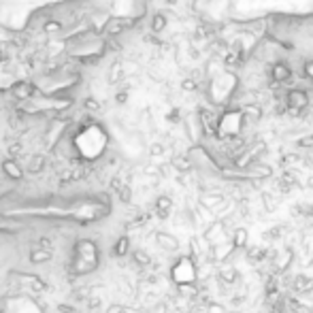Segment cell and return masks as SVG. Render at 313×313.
I'll list each match as a JSON object with an SVG mask.
<instances>
[{
	"label": "cell",
	"instance_id": "9a60e30c",
	"mask_svg": "<svg viewBox=\"0 0 313 313\" xmlns=\"http://www.w3.org/2000/svg\"><path fill=\"white\" fill-rule=\"evenodd\" d=\"M303 73H305V77H307L309 81H313V60L305 62V66H303Z\"/></svg>",
	"mask_w": 313,
	"mask_h": 313
},
{
	"label": "cell",
	"instance_id": "6da1fadb",
	"mask_svg": "<svg viewBox=\"0 0 313 313\" xmlns=\"http://www.w3.org/2000/svg\"><path fill=\"white\" fill-rule=\"evenodd\" d=\"M239 85H241V79L232 73V70H220V73L211 75L207 94H209V98H211L213 105L228 107L230 101H232V96L239 90Z\"/></svg>",
	"mask_w": 313,
	"mask_h": 313
},
{
	"label": "cell",
	"instance_id": "7a4b0ae2",
	"mask_svg": "<svg viewBox=\"0 0 313 313\" xmlns=\"http://www.w3.org/2000/svg\"><path fill=\"white\" fill-rule=\"evenodd\" d=\"M245 126V120H243V113H241V107H234V109H226L224 115L218 118V130H216V136L218 139H230V136H237L241 134Z\"/></svg>",
	"mask_w": 313,
	"mask_h": 313
},
{
	"label": "cell",
	"instance_id": "4fadbf2b",
	"mask_svg": "<svg viewBox=\"0 0 313 313\" xmlns=\"http://www.w3.org/2000/svg\"><path fill=\"white\" fill-rule=\"evenodd\" d=\"M181 90L183 92H194V90H198V81L196 79H183L181 81Z\"/></svg>",
	"mask_w": 313,
	"mask_h": 313
},
{
	"label": "cell",
	"instance_id": "ba28073f",
	"mask_svg": "<svg viewBox=\"0 0 313 313\" xmlns=\"http://www.w3.org/2000/svg\"><path fill=\"white\" fill-rule=\"evenodd\" d=\"M294 290L296 292H303V294L313 292V279L311 277H305V275L294 277Z\"/></svg>",
	"mask_w": 313,
	"mask_h": 313
},
{
	"label": "cell",
	"instance_id": "30bf717a",
	"mask_svg": "<svg viewBox=\"0 0 313 313\" xmlns=\"http://www.w3.org/2000/svg\"><path fill=\"white\" fill-rule=\"evenodd\" d=\"M230 241H232V245H234L237 249H243V247H245V243H247V230H243V228L234 230V232H232V237H230Z\"/></svg>",
	"mask_w": 313,
	"mask_h": 313
},
{
	"label": "cell",
	"instance_id": "52a82bcc",
	"mask_svg": "<svg viewBox=\"0 0 313 313\" xmlns=\"http://www.w3.org/2000/svg\"><path fill=\"white\" fill-rule=\"evenodd\" d=\"M292 258H294L292 249H286V251H283V253H279L277 258H275L273 266L277 268V271H286V268H290V262H292Z\"/></svg>",
	"mask_w": 313,
	"mask_h": 313
},
{
	"label": "cell",
	"instance_id": "5bb4252c",
	"mask_svg": "<svg viewBox=\"0 0 313 313\" xmlns=\"http://www.w3.org/2000/svg\"><path fill=\"white\" fill-rule=\"evenodd\" d=\"M175 166L181 168V170H190L192 168V160H188V158H175Z\"/></svg>",
	"mask_w": 313,
	"mask_h": 313
},
{
	"label": "cell",
	"instance_id": "5b68a950",
	"mask_svg": "<svg viewBox=\"0 0 313 313\" xmlns=\"http://www.w3.org/2000/svg\"><path fill=\"white\" fill-rule=\"evenodd\" d=\"M196 120H198V124H201L203 132L207 136H216V130H218V115H216V111H211L207 107H201V109L196 111Z\"/></svg>",
	"mask_w": 313,
	"mask_h": 313
},
{
	"label": "cell",
	"instance_id": "8992f818",
	"mask_svg": "<svg viewBox=\"0 0 313 313\" xmlns=\"http://www.w3.org/2000/svg\"><path fill=\"white\" fill-rule=\"evenodd\" d=\"M241 113H243L245 124H247V122H249V124H258V122L262 120V115H264L262 107H260V105H256V103H251V105H243V107H241Z\"/></svg>",
	"mask_w": 313,
	"mask_h": 313
},
{
	"label": "cell",
	"instance_id": "3957f363",
	"mask_svg": "<svg viewBox=\"0 0 313 313\" xmlns=\"http://www.w3.org/2000/svg\"><path fill=\"white\" fill-rule=\"evenodd\" d=\"M286 105L292 109H298V111H307L311 105V96L305 88H301V85H298V88H290L286 92Z\"/></svg>",
	"mask_w": 313,
	"mask_h": 313
},
{
	"label": "cell",
	"instance_id": "e0dca14e",
	"mask_svg": "<svg viewBox=\"0 0 313 313\" xmlns=\"http://www.w3.org/2000/svg\"><path fill=\"white\" fill-rule=\"evenodd\" d=\"M207 313H226V309H224V307H220V305H213V307H209V309H207Z\"/></svg>",
	"mask_w": 313,
	"mask_h": 313
},
{
	"label": "cell",
	"instance_id": "8fae6325",
	"mask_svg": "<svg viewBox=\"0 0 313 313\" xmlns=\"http://www.w3.org/2000/svg\"><path fill=\"white\" fill-rule=\"evenodd\" d=\"M166 28V15H162V13H155L153 19H151V30L153 32H160Z\"/></svg>",
	"mask_w": 313,
	"mask_h": 313
},
{
	"label": "cell",
	"instance_id": "277c9868",
	"mask_svg": "<svg viewBox=\"0 0 313 313\" xmlns=\"http://www.w3.org/2000/svg\"><path fill=\"white\" fill-rule=\"evenodd\" d=\"M268 77H271V83L283 85V83H288V81L294 77V68H292V64L286 62V60L273 62V64H271V70H268Z\"/></svg>",
	"mask_w": 313,
	"mask_h": 313
},
{
	"label": "cell",
	"instance_id": "7c38bea8",
	"mask_svg": "<svg viewBox=\"0 0 313 313\" xmlns=\"http://www.w3.org/2000/svg\"><path fill=\"white\" fill-rule=\"evenodd\" d=\"M264 256H266L264 249H260V247H251V249L247 251V260H249V262H260Z\"/></svg>",
	"mask_w": 313,
	"mask_h": 313
},
{
	"label": "cell",
	"instance_id": "2e32d148",
	"mask_svg": "<svg viewBox=\"0 0 313 313\" xmlns=\"http://www.w3.org/2000/svg\"><path fill=\"white\" fill-rule=\"evenodd\" d=\"M160 241H162V245H166V247H170V249L177 247V241L170 239V237H160Z\"/></svg>",
	"mask_w": 313,
	"mask_h": 313
},
{
	"label": "cell",
	"instance_id": "9c48e42d",
	"mask_svg": "<svg viewBox=\"0 0 313 313\" xmlns=\"http://www.w3.org/2000/svg\"><path fill=\"white\" fill-rule=\"evenodd\" d=\"M220 279L224 283H232L237 279V268L232 264H228V262H224L222 268H220Z\"/></svg>",
	"mask_w": 313,
	"mask_h": 313
},
{
	"label": "cell",
	"instance_id": "ac0fdd59",
	"mask_svg": "<svg viewBox=\"0 0 313 313\" xmlns=\"http://www.w3.org/2000/svg\"><path fill=\"white\" fill-rule=\"evenodd\" d=\"M166 3H168V5H175V3H177V0H166Z\"/></svg>",
	"mask_w": 313,
	"mask_h": 313
}]
</instances>
